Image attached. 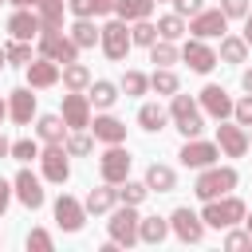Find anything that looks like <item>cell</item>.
<instances>
[{
    "instance_id": "8",
    "label": "cell",
    "mask_w": 252,
    "mask_h": 252,
    "mask_svg": "<svg viewBox=\"0 0 252 252\" xmlns=\"http://www.w3.org/2000/svg\"><path fill=\"white\" fill-rule=\"evenodd\" d=\"M181 165H189V169H205V165H217V158H220V146L217 142H201V138H185V146H181Z\"/></svg>"
},
{
    "instance_id": "10",
    "label": "cell",
    "mask_w": 252,
    "mask_h": 252,
    "mask_svg": "<svg viewBox=\"0 0 252 252\" xmlns=\"http://www.w3.org/2000/svg\"><path fill=\"white\" fill-rule=\"evenodd\" d=\"M98 169H102V181H110V185H122L130 177V154L122 150V142L106 146V154L98 158Z\"/></svg>"
},
{
    "instance_id": "24",
    "label": "cell",
    "mask_w": 252,
    "mask_h": 252,
    "mask_svg": "<svg viewBox=\"0 0 252 252\" xmlns=\"http://www.w3.org/2000/svg\"><path fill=\"white\" fill-rule=\"evenodd\" d=\"M154 12V0H114V16L134 24V20H150Z\"/></svg>"
},
{
    "instance_id": "13",
    "label": "cell",
    "mask_w": 252,
    "mask_h": 252,
    "mask_svg": "<svg viewBox=\"0 0 252 252\" xmlns=\"http://www.w3.org/2000/svg\"><path fill=\"white\" fill-rule=\"evenodd\" d=\"M181 59H185V63H189V71H197V75H209V71L217 67V51H213L205 39H197V35L181 47Z\"/></svg>"
},
{
    "instance_id": "6",
    "label": "cell",
    "mask_w": 252,
    "mask_h": 252,
    "mask_svg": "<svg viewBox=\"0 0 252 252\" xmlns=\"http://www.w3.org/2000/svg\"><path fill=\"white\" fill-rule=\"evenodd\" d=\"M39 55L55 59V63H75L79 59V43L63 32H39Z\"/></svg>"
},
{
    "instance_id": "23",
    "label": "cell",
    "mask_w": 252,
    "mask_h": 252,
    "mask_svg": "<svg viewBox=\"0 0 252 252\" xmlns=\"http://www.w3.org/2000/svg\"><path fill=\"white\" fill-rule=\"evenodd\" d=\"M169 232L173 228H169L165 217H142V224H138V240H146V244H161Z\"/></svg>"
},
{
    "instance_id": "14",
    "label": "cell",
    "mask_w": 252,
    "mask_h": 252,
    "mask_svg": "<svg viewBox=\"0 0 252 252\" xmlns=\"http://www.w3.org/2000/svg\"><path fill=\"white\" fill-rule=\"evenodd\" d=\"M83 220H87V205L63 193V197L55 201V224H59L63 232H79V228H83Z\"/></svg>"
},
{
    "instance_id": "47",
    "label": "cell",
    "mask_w": 252,
    "mask_h": 252,
    "mask_svg": "<svg viewBox=\"0 0 252 252\" xmlns=\"http://www.w3.org/2000/svg\"><path fill=\"white\" fill-rule=\"evenodd\" d=\"M224 244H228V248H252V236H248V232H228Z\"/></svg>"
},
{
    "instance_id": "5",
    "label": "cell",
    "mask_w": 252,
    "mask_h": 252,
    "mask_svg": "<svg viewBox=\"0 0 252 252\" xmlns=\"http://www.w3.org/2000/svg\"><path fill=\"white\" fill-rule=\"evenodd\" d=\"M98 43H102V51L118 63V59H126V51L134 47V35H130L126 20H118V16H114V20H106V24H102V39H98Z\"/></svg>"
},
{
    "instance_id": "50",
    "label": "cell",
    "mask_w": 252,
    "mask_h": 252,
    "mask_svg": "<svg viewBox=\"0 0 252 252\" xmlns=\"http://www.w3.org/2000/svg\"><path fill=\"white\" fill-rule=\"evenodd\" d=\"M8 154H12V142H8L4 134H0V158H8Z\"/></svg>"
},
{
    "instance_id": "18",
    "label": "cell",
    "mask_w": 252,
    "mask_h": 252,
    "mask_svg": "<svg viewBox=\"0 0 252 252\" xmlns=\"http://www.w3.org/2000/svg\"><path fill=\"white\" fill-rule=\"evenodd\" d=\"M8 32H12V39H35V35L43 32L39 12H35V8H16L12 20H8Z\"/></svg>"
},
{
    "instance_id": "55",
    "label": "cell",
    "mask_w": 252,
    "mask_h": 252,
    "mask_svg": "<svg viewBox=\"0 0 252 252\" xmlns=\"http://www.w3.org/2000/svg\"><path fill=\"white\" fill-rule=\"evenodd\" d=\"M4 63H8V47H0V67H4Z\"/></svg>"
},
{
    "instance_id": "49",
    "label": "cell",
    "mask_w": 252,
    "mask_h": 252,
    "mask_svg": "<svg viewBox=\"0 0 252 252\" xmlns=\"http://www.w3.org/2000/svg\"><path fill=\"white\" fill-rule=\"evenodd\" d=\"M244 43H248V47H252V12H248V16H244Z\"/></svg>"
},
{
    "instance_id": "35",
    "label": "cell",
    "mask_w": 252,
    "mask_h": 252,
    "mask_svg": "<svg viewBox=\"0 0 252 252\" xmlns=\"http://www.w3.org/2000/svg\"><path fill=\"white\" fill-rule=\"evenodd\" d=\"M150 87H154L158 94H177V91H181V83H177V75H173L169 67H158V71L150 75Z\"/></svg>"
},
{
    "instance_id": "1",
    "label": "cell",
    "mask_w": 252,
    "mask_h": 252,
    "mask_svg": "<svg viewBox=\"0 0 252 252\" xmlns=\"http://www.w3.org/2000/svg\"><path fill=\"white\" fill-rule=\"evenodd\" d=\"M169 118L177 122V130L185 134V138H197L201 130H205V110H201V102H193L189 94H169Z\"/></svg>"
},
{
    "instance_id": "17",
    "label": "cell",
    "mask_w": 252,
    "mask_h": 252,
    "mask_svg": "<svg viewBox=\"0 0 252 252\" xmlns=\"http://www.w3.org/2000/svg\"><path fill=\"white\" fill-rule=\"evenodd\" d=\"M217 146L228 154V158H244L248 154V134L240 122H220L217 126Z\"/></svg>"
},
{
    "instance_id": "4",
    "label": "cell",
    "mask_w": 252,
    "mask_h": 252,
    "mask_svg": "<svg viewBox=\"0 0 252 252\" xmlns=\"http://www.w3.org/2000/svg\"><path fill=\"white\" fill-rule=\"evenodd\" d=\"M138 224H142V217L134 213V205L110 209V220H106V228H110V240H114V244H122V248L138 244Z\"/></svg>"
},
{
    "instance_id": "34",
    "label": "cell",
    "mask_w": 252,
    "mask_h": 252,
    "mask_svg": "<svg viewBox=\"0 0 252 252\" xmlns=\"http://www.w3.org/2000/svg\"><path fill=\"white\" fill-rule=\"evenodd\" d=\"M130 35H134V43L138 47H154L161 35H158V24H150V20H134L130 24Z\"/></svg>"
},
{
    "instance_id": "7",
    "label": "cell",
    "mask_w": 252,
    "mask_h": 252,
    "mask_svg": "<svg viewBox=\"0 0 252 252\" xmlns=\"http://www.w3.org/2000/svg\"><path fill=\"white\" fill-rule=\"evenodd\" d=\"M189 32H193L197 39H220V35L228 32V16H224L220 8H201V12L189 20Z\"/></svg>"
},
{
    "instance_id": "21",
    "label": "cell",
    "mask_w": 252,
    "mask_h": 252,
    "mask_svg": "<svg viewBox=\"0 0 252 252\" xmlns=\"http://www.w3.org/2000/svg\"><path fill=\"white\" fill-rule=\"evenodd\" d=\"M91 130H94V138L106 142V146L126 142V122H118L114 114H98V118H91Z\"/></svg>"
},
{
    "instance_id": "25",
    "label": "cell",
    "mask_w": 252,
    "mask_h": 252,
    "mask_svg": "<svg viewBox=\"0 0 252 252\" xmlns=\"http://www.w3.org/2000/svg\"><path fill=\"white\" fill-rule=\"evenodd\" d=\"M146 185H150V193H169V189L177 185V173H173L169 165H158V161H154V165L146 169Z\"/></svg>"
},
{
    "instance_id": "30",
    "label": "cell",
    "mask_w": 252,
    "mask_h": 252,
    "mask_svg": "<svg viewBox=\"0 0 252 252\" xmlns=\"http://www.w3.org/2000/svg\"><path fill=\"white\" fill-rule=\"evenodd\" d=\"M217 59H224V63H244V59H248L244 35H220V55H217Z\"/></svg>"
},
{
    "instance_id": "39",
    "label": "cell",
    "mask_w": 252,
    "mask_h": 252,
    "mask_svg": "<svg viewBox=\"0 0 252 252\" xmlns=\"http://www.w3.org/2000/svg\"><path fill=\"white\" fill-rule=\"evenodd\" d=\"M63 146H67V154H75V158H83V154H91V146H94V142H91V134H83V130H75V134H71V138H67Z\"/></svg>"
},
{
    "instance_id": "22",
    "label": "cell",
    "mask_w": 252,
    "mask_h": 252,
    "mask_svg": "<svg viewBox=\"0 0 252 252\" xmlns=\"http://www.w3.org/2000/svg\"><path fill=\"white\" fill-rule=\"evenodd\" d=\"M114 201H118V189H114V185L106 181V185L91 189L83 205H87V213H94V217H98V213H110V209H114Z\"/></svg>"
},
{
    "instance_id": "42",
    "label": "cell",
    "mask_w": 252,
    "mask_h": 252,
    "mask_svg": "<svg viewBox=\"0 0 252 252\" xmlns=\"http://www.w3.org/2000/svg\"><path fill=\"white\" fill-rule=\"evenodd\" d=\"M28 248H35V252H51V232L32 228V232H28Z\"/></svg>"
},
{
    "instance_id": "31",
    "label": "cell",
    "mask_w": 252,
    "mask_h": 252,
    "mask_svg": "<svg viewBox=\"0 0 252 252\" xmlns=\"http://www.w3.org/2000/svg\"><path fill=\"white\" fill-rule=\"evenodd\" d=\"M165 122H169V110H161L158 102H146V106L138 110V126H142V130H150V134H158Z\"/></svg>"
},
{
    "instance_id": "26",
    "label": "cell",
    "mask_w": 252,
    "mask_h": 252,
    "mask_svg": "<svg viewBox=\"0 0 252 252\" xmlns=\"http://www.w3.org/2000/svg\"><path fill=\"white\" fill-rule=\"evenodd\" d=\"M71 39H75L79 47H94V43L102 39V28H94V20H91V16H83V20H75V24H71Z\"/></svg>"
},
{
    "instance_id": "48",
    "label": "cell",
    "mask_w": 252,
    "mask_h": 252,
    "mask_svg": "<svg viewBox=\"0 0 252 252\" xmlns=\"http://www.w3.org/2000/svg\"><path fill=\"white\" fill-rule=\"evenodd\" d=\"M12 193H16V189H12V181H4V177H0V217L8 213V201H12Z\"/></svg>"
},
{
    "instance_id": "38",
    "label": "cell",
    "mask_w": 252,
    "mask_h": 252,
    "mask_svg": "<svg viewBox=\"0 0 252 252\" xmlns=\"http://www.w3.org/2000/svg\"><path fill=\"white\" fill-rule=\"evenodd\" d=\"M146 87H150V75H142V71H126L118 83V91H126V94H146Z\"/></svg>"
},
{
    "instance_id": "56",
    "label": "cell",
    "mask_w": 252,
    "mask_h": 252,
    "mask_svg": "<svg viewBox=\"0 0 252 252\" xmlns=\"http://www.w3.org/2000/svg\"><path fill=\"white\" fill-rule=\"evenodd\" d=\"M244 224H248V236H252V217H248V213H244Z\"/></svg>"
},
{
    "instance_id": "53",
    "label": "cell",
    "mask_w": 252,
    "mask_h": 252,
    "mask_svg": "<svg viewBox=\"0 0 252 252\" xmlns=\"http://www.w3.org/2000/svg\"><path fill=\"white\" fill-rule=\"evenodd\" d=\"M102 12H114V0H98V16Z\"/></svg>"
},
{
    "instance_id": "45",
    "label": "cell",
    "mask_w": 252,
    "mask_h": 252,
    "mask_svg": "<svg viewBox=\"0 0 252 252\" xmlns=\"http://www.w3.org/2000/svg\"><path fill=\"white\" fill-rule=\"evenodd\" d=\"M169 4H173L177 16H197V12L205 8V0H169Z\"/></svg>"
},
{
    "instance_id": "36",
    "label": "cell",
    "mask_w": 252,
    "mask_h": 252,
    "mask_svg": "<svg viewBox=\"0 0 252 252\" xmlns=\"http://www.w3.org/2000/svg\"><path fill=\"white\" fill-rule=\"evenodd\" d=\"M146 193H150V185H146V181H130V177H126V181L118 185V201H122V205H142V201H146Z\"/></svg>"
},
{
    "instance_id": "32",
    "label": "cell",
    "mask_w": 252,
    "mask_h": 252,
    "mask_svg": "<svg viewBox=\"0 0 252 252\" xmlns=\"http://www.w3.org/2000/svg\"><path fill=\"white\" fill-rule=\"evenodd\" d=\"M35 12H39L43 32H59V28H63V0H43Z\"/></svg>"
},
{
    "instance_id": "46",
    "label": "cell",
    "mask_w": 252,
    "mask_h": 252,
    "mask_svg": "<svg viewBox=\"0 0 252 252\" xmlns=\"http://www.w3.org/2000/svg\"><path fill=\"white\" fill-rule=\"evenodd\" d=\"M220 12L232 20V16H248L252 8H248V0H220Z\"/></svg>"
},
{
    "instance_id": "52",
    "label": "cell",
    "mask_w": 252,
    "mask_h": 252,
    "mask_svg": "<svg viewBox=\"0 0 252 252\" xmlns=\"http://www.w3.org/2000/svg\"><path fill=\"white\" fill-rule=\"evenodd\" d=\"M240 83H244V91L252 94V71H244V75H240Z\"/></svg>"
},
{
    "instance_id": "51",
    "label": "cell",
    "mask_w": 252,
    "mask_h": 252,
    "mask_svg": "<svg viewBox=\"0 0 252 252\" xmlns=\"http://www.w3.org/2000/svg\"><path fill=\"white\" fill-rule=\"evenodd\" d=\"M12 4H16V8H39L43 0H12Z\"/></svg>"
},
{
    "instance_id": "28",
    "label": "cell",
    "mask_w": 252,
    "mask_h": 252,
    "mask_svg": "<svg viewBox=\"0 0 252 252\" xmlns=\"http://www.w3.org/2000/svg\"><path fill=\"white\" fill-rule=\"evenodd\" d=\"M87 91H91V94H87V98H91V106H98V110H110V106H114V98H118V87H114V83H106V79H94Z\"/></svg>"
},
{
    "instance_id": "12",
    "label": "cell",
    "mask_w": 252,
    "mask_h": 252,
    "mask_svg": "<svg viewBox=\"0 0 252 252\" xmlns=\"http://www.w3.org/2000/svg\"><path fill=\"white\" fill-rule=\"evenodd\" d=\"M63 122H67V130H87L91 126V98L83 91L63 94Z\"/></svg>"
},
{
    "instance_id": "41",
    "label": "cell",
    "mask_w": 252,
    "mask_h": 252,
    "mask_svg": "<svg viewBox=\"0 0 252 252\" xmlns=\"http://www.w3.org/2000/svg\"><path fill=\"white\" fill-rule=\"evenodd\" d=\"M8 63H20V67H28V63H32V43H28V39H16V43L8 47Z\"/></svg>"
},
{
    "instance_id": "54",
    "label": "cell",
    "mask_w": 252,
    "mask_h": 252,
    "mask_svg": "<svg viewBox=\"0 0 252 252\" xmlns=\"http://www.w3.org/2000/svg\"><path fill=\"white\" fill-rule=\"evenodd\" d=\"M4 118H8V102L0 98V122H4Z\"/></svg>"
},
{
    "instance_id": "15",
    "label": "cell",
    "mask_w": 252,
    "mask_h": 252,
    "mask_svg": "<svg viewBox=\"0 0 252 252\" xmlns=\"http://www.w3.org/2000/svg\"><path fill=\"white\" fill-rule=\"evenodd\" d=\"M59 75H63V63H55V59H47V55L28 63V87H32V91L55 87V83H59Z\"/></svg>"
},
{
    "instance_id": "19",
    "label": "cell",
    "mask_w": 252,
    "mask_h": 252,
    "mask_svg": "<svg viewBox=\"0 0 252 252\" xmlns=\"http://www.w3.org/2000/svg\"><path fill=\"white\" fill-rule=\"evenodd\" d=\"M32 114H35V94H32V87H16V91L8 94V118H12L16 126H28Z\"/></svg>"
},
{
    "instance_id": "37",
    "label": "cell",
    "mask_w": 252,
    "mask_h": 252,
    "mask_svg": "<svg viewBox=\"0 0 252 252\" xmlns=\"http://www.w3.org/2000/svg\"><path fill=\"white\" fill-rule=\"evenodd\" d=\"M177 47H173V39H158L154 47H150V63H158V67H169V63H177Z\"/></svg>"
},
{
    "instance_id": "29",
    "label": "cell",
    "mask_w": 252,
    "mask_h": 252,
    "mask_svg": "<svg viewBox=\"0 0 252 252\" xmlns=\"http://www.w3.org/2000/svg\"><path fill=\"white\" fill-rule=\"evenodd\" d=\"M35 134L51 146V142H63V134H67V122H63V114H43L39 122H35Z\"/></svg>"
},
{
    "instance_id": "43",
    "label": "cell",
    "mask_w": 252,
    "mask_h": 252,
    "mask_svg": "<svg viewBox=\"0 0 252 252\" xmlns=\"http://www.w3.org/2000/svg\"><path fill=\"white\" fill-rule=\"evenodd\" d=\"M67 8L75 12V20H83V16H98V0H67Z\"/></svg>"
},
{
    "instance_id": "27",
    "label": "cell",
    "mask_w": 252,
    "mask_h": 252,
    "mask_svg": "<svg viewBox=\"0 0 252 252\" xmlns=\"http://www.w3.org/2000/svg\"><path fill=\"white\" fill-rule=\"evenodd\" d=\"M59 83L67 87V91H87L91 87V71L75 59V63H63V75H59Z\"/></svg>"
},
{
    "instance_id": "20",
    "label": "cell",
    "mask_w": 252,
    "mask_h": 252,
    "mask_svg": "<svg viewBox=\"0 0 252 252\" xmlns=\"http://www.w3.org/2000/svg\"><path fill=\"white\" fill-rule=\"evenodd\" d=\"M12 189H16L20 205H28V209H39V205H43V185H39V177H35L32 169H20L16 181H12Z\"/></svg>"
},
{
    "instance_id": "40",
    "label": "cell",
    "mask_w": 252,
    "mask_h": 252,
    "mask_svg": "<svg viewBox=\"0 0 252 252\" xmlns=\"http://www.w3.org/2000/svg\"><path fill=\"white\" fill-rule=\"evenodd\" d=\"M39 154H43V150H39L32 138H20V142H12V158H16V161H32V158H39Z\"/></svg>"
},
{
    "instance_id": "2",
    "label": "cell",
    "mask_w": 252,
    "mask_h": 252,
    "mask_svg": "<svg viewBox=\"0 0 252 252\" xmlns=\"http://www.w3.org/2000/svg\"><path fill=\"white\" fill-rule=\"evenodd\" d=\"M228 189H236V169H228V165H205L201 177H197V185H193V193H197L201 201L224 197Z\"/></svg>"
},
{
    "instance_id": "16",
    "label": "cell",
    "mask_w": 252,
    "mask_h": 252,
    "mask_svg": "<svg viewBox=\"0 0 252 252\" xmlns=\"http://www.w3.org/2000/svg\"><path fill=\"white\" fill-rule=\"evenodd\" d=\"M232 98H228V91L224 87H217V83H209L205 91H201V110L209 114V118H217V122H224L228 114H232Z\"/></svg>"
},
{
    "instance_id": "11",
    "label": "cell",
    "mask_w": 252,
    "mask_h": 252,
    "mask_svg": "<svg viewBox=\"0 0 252 252\" xmlns=\"http://www.w3.org/2000/svg\"><path fill=\"white\" fill-rule=\"evenodd\" d=\"M67 158H71V154H67V146H63V142H51V146L39 154L43 177H47V181H55V185H63V181L71 177V165H67Z\"/></svg>"
},
{
    "instance_id": "9",
    "label": "cell",
    "mask_w": 252,
    "mask_h": 252,
    "mask_svg": "<svg viewBox=\"0 0 252 252\" xmlns=\"http://www.w3.org/2000/svg\"><path fill=\"white\" fill-rule=\"evenodd\" d=\"M169 228H173V236L177 240H185V244H201V236H205V217H197L193 209H173V217H169Z\"/></svg>"
},
{
    "instance_id": "44",
    "label": "cell",
    "mask_w": 252,
    "mask_h": 252,
    "mask_svg": "<svg viewBox=\"0 0 252 252\" xmlns=\"http://www.w3.org/2000/svg\"><path fill=\"white\" fill-rule=\"evenodd\" d=\"M232 118H236L240 126H252V94H248V98H240V102L232 106Z\"/></svg>"
},
{
    "instance_id": "3",
    "label": "cell",
    "mask_w": 252,
    "mask_h": 252,
    "mask_svg": "<svg viewBox=\"0 0 252 252\" xmlns=\"http://www.w3.org/2000/svg\"><path fill=\"white\" fill-rule=\"evenodd\" d=\"M205 224L209 228H232L236 220H244V201L240 197H213V201H205Z\"/></svg>"
},
{
    "instance_id": "33",
    "label": "cell",
    "mask_w": 252,
    "mask_h": 252,
    "mask_svg": "<svg viewBox=\"0 0 252 252\" xmlns=\"http://www.w3.org/2000/svg\"><path fill=\"white\" fill-rule=\"evenodd\" d=\"M189 28H185V16H177V12H169V16H161L158 20V35L161 39H181Z\"/></svg>"
}]
</instances>
